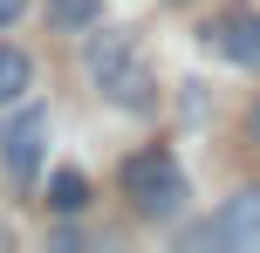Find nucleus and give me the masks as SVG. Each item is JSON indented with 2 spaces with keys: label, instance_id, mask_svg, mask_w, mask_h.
I'll use <instances>...</instances> for the list:
<instances>
[{
  "label": "nucleus",
  "instance_id": "1",
  "mask_svg": "<svg viewBox=\"0 0 260 253\" xmlns=\"http://www.w3.org/2000/svg\"><path fill=\"white\" fill-rule=\"evenodd\" d=\"M117 185H123V199H130V212H137V219H178V212H185V199H192V185H185V164L171 158L165 144L130 151L123 171H117Z\"/></svg>",
  "mask_w": 260,
  "mask_h": 253
},
{
  "label": "nucleus",
  "instance_id": "2",
  "mask_svg": "<svg viewBox=\"0 0 260 253\" xmlns=\"http://www.w3.org/2000/svg\"><path fill=\"white\" fill-rule=\"evenodd\" d=\"M41 144H48V103H14L7 130H0V164H7L14 185H35L41 178Z\"/></svg>",
  "mask_w": 260,
  "mask_h": 253
},
{
  "label": "nucleus",
  "instance_id": "3",
  "mask_svg": "<svg viewBox=\"0 0 260 253\" xmlns=\"http://www.w3.org/2000/svg\"><path fill=\"white\" fill-rule=\"evenodd\" d=\"M192 246H260V185H240L233 199L192 233Z\"/></svg>",
  "mask_w": 260,
  "mask_h": 253
},
{
  "label": "nucleus",
  "instance_id": "4",
  "mask_svg": "<svg viewBox=\"0 0 260 253\" xmlns=\"http://www.w3.org/2000/svg\"><path fill=\"white\" fill-rule=\"evenodd\" d=\"M206 48L226 55L233 68H260V14H219L206 27Z\"/></svg>",
  "mask_w": 260,
  "mask_h": 253
},
{
  "label": "nucleus",
  "instance_id": "5",
  "mask_svg": "<svg viewBox=\"0 0 260 253\" xmlns=\"http://www.w3.org/2000/svg\"><path fill=\"white\" fill-rule=\"evenodd\" d=\"M96 89H103L117 110H130V117H151V110H157V76L144 68V55H137V62H123L117 76H103Z\"/></svg>",
  "mask_w": 260,
  "mask_h": 253
},
{
  "label": "nucleus",
  "instance_id": "6",
  "mask_svg": "<svg viewBox=\"0 0 260 253\" xmlns=\"http://www.w3.org/2000/svg\"><path fill=\"white\" fill-rule=\"evenodd\" d=\"M41 21L55 34H82V27L103 21V0H41Z\"/></svg>",
  "mask_w": 260,
  "mask_h": 253
},
{
  "label": "nucleus",
  "instance_id": "7",
  "mask_svg": "<svg viewBox=\"0 0 260 253\" xmlns=\"http://www.w3.org/2000/svg\"><path fill=\"white\" fill-rule=\"evenodd\" d=\"M27 89H35V62H27V48H7V41H0V110H14Z\"/></svg>",
  "mask_w": 260,
  "mask_h": 253
},
{
  "label": "nucleus",
  "instance_id": "8",
  "mask_svg": "<svg viewBox=\"0 0 260 253\" xmlns=\"http://www.w3.org/2000/svg\"><path fill=\"white\" fill-rule=\"evenodd\" d=\"M82 205H89V178H82V171H55V178H48V212L76 219Z\"/></svg>",
  "mask_w": 260,
  "mask_h": 253
},
{
  "label": "nucleus",
  "instance_id": "9",
  "mask_svg": "<svg viewBox=\"0 0 260 253\" xmlns=\"http://www.w3.org/2000/svg\"><path fill=\"white\" fill-rule=\"evenodd\" d=\"M21 7H27V0H0V27H7V21H21Z\"/></svg>",
  "mask_w": 260,
  "mask_h": 253
},
{
  "label": "nucleus",
  "instance_id": "10",
  "mask_svg": "<svg viewBox=\"0 0 260 253\" xmlns=\"http://www.w3.org/2000/svg\"><path fill=\"white\" fill-rule=\"evenodd\" d=\"M247 137L260 144V96H253V110H247Z\"/></svg>",
  "mask_w": 260,
  "mask_h": 253
},
{
  "label": "nucleus",
  "instance_id": "11",
  "mask_svg": "<svg viewBox=\"0 0 260 253\" xmlns=\"http://www.w3.org/2000/svg\"><path fill=\"white\" fill-rule=\"evenodd\" d=\"M171 7H185V0H171Z\"/></svg>",
  "mask_w": 260,
  "mask_h": 253
}]
</instances>
